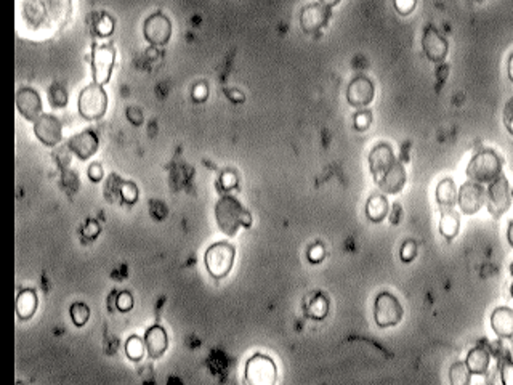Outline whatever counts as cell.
Returning a JSON list of instances; mask_svg holds the SVG:
<instances>
[{
    "label": "cell",
    "mask_w": 513,
    "mask_h": 385,
    "mask_svg": "<svg viewBox=\"0 0 513 385\" xmlns=\"http://www.w3.org/2000/svg\"><path fill=\"white\" fill-rule=\"evenodd\" d=\"M220 185H222V188H223V189H226V191H230V189L236 188V185H238V177H236V175H234L233 172H225V173L222 175V178H220Z\"/></svg>",
    "instance_id": "60d3db41"
},
{
    "label": "cell",
    "mask_w": 513,
    "mask_h": 385,
    "mask_svg": "<svg viewBox=\"0 0 513 385\" xmlns=\"http://www.w3.org/2000/svg\"><path fill=\"white\" fill-rule=\"evenodd\" d=\"M82 232H84V236L93 239L99 234V225L95 222V220H90V222L86 223V227H84Z\"/></svg>",
    "instance_id": "b9f144b4"
},
{
    "label": "cell",
    "mask_w": 513,
    "mask_h": 385,
    "mask_svg": "<svg viewBox=\"0 0 513 385\" xmlns=\"http://www.w3.org/2000/svg\"><path fill=\"white\" fill-rule=\"evenodd\" d=\"M490 363H491V355L486 348H483V347L472 348L470 352H468L467 359H465L468 371H470L472 374H475V376H483V374H486L487 369H490Z\"/></svg>",
    "instance_id": "7402d4cb"
},
{
    "label": "cell",
    "mask_w": 513,
    "mask_h": 385,
    "mask_svg": "<svg viewBox=\"0 0 513 385\" xmlns=\"http://www.w3.org/2000/svg\"><path fill=\"white\" fill-rule=\"evenodd\" d=\"M472 373L468 371L465 363H456L451 366L449 379L452 385H468L470 384Z\"/></svg>",
    "instance_id": "83f0119b"
},
{
    "label": "cell",
    "mask_w": 513,
    "mask_h": 385,
    "mask_svg": "<svg viewBox=\"0 0 513 385\" xmlns=\"http://www.w3.org/2000/svg\"><path fill=\"white\" fill-rule=\"evenodd\" d=\"M513 199V189L505 175H499L494 182H491L486 193L487 211L494 218H499L509 211Z\"/></svg>",
    "instance_id": "8992f818"
},
{
    "label": "cell",
    "mask_w": 513,
    "mask_h": 385,
    "mask_svg": "<svg viewBox=\"0 0 513 385\" xmlns=\"http://www.w3.org/2000/svg\"><path fill=\"white\" fill-rule=\"evenodd\" d=\"M144 39L151 45H166L172 36V23L166 15L154 13L144 21Z\"/></svg>",
    "instance_id": "8fae6325"
},
{
    "label": "cell",
    "mask_w": 513,
    "mask_h": 385,
    "mask_svg": "<svg viewBox=\"0 0 513 385\" xmlns=\"http://www.w3.org/2000/svg\"><path fill=\"white\" fill-rule=\"evenodd\" d=\"M502 173V159L492 149H481L468 162L467 177L476 183H491Z\"/></svg>",
    "instance_id": "3957f363"
},
{
    "label": "cell",
    "mask_w": 513,
    "mask_h": 385,
    "mask_svg": "<svg viewBox=\"0 0 513 385\" xmlns=\"http://www.w3.org/2000/svg\"><path fill=\"white\" fill-rule=\"evenodd\" d=\"M491 328L501 339L513 337V310L509 307L496 308L491 314Z\"/></svg>",
    "instance_id": "44dd1931"
},
{
    "label": "cell",
    "mask_w": 513,
    "mask_h": 385,
    "mask_svg": "<svg viewBox=\"0 0 513 385\" xmlns=\"http://www.w3.org/2000/svg\"><path fill=\"white\" fill-rule=\"evenodd\" d=\"M501 379L505 385H513V361L507 358H501Z\"/></svg>",
    "instance_id": "836d02e7"
},
{
    "label": "cell",
    "mask_w": 513,
    "mask_h": 385,
    "mask_svg": "<svg viewBox=\"0 0 513 385\" xmlns=\"http://www.w3.org/2000/svg\"><path fill=\"white\" fill-rule=\"evenodd\" d=\"M95 28H97V32L101 37L111 36L113 31H114V21H113V18L109 17V15H103V17L99 18L98 21H97V26H95Z\"/></svg>",
    "instance_id": "d6a6232c"
},
{
    "label": "cell",
    "mask_w": 513,
    "mask_h": 385,
    "mask_svg": "<svg viewBox=\"0 0 513 385\" xmlns=\"http://www.w3.org/2000/svg\"><path fill=\"white\" fill-rule=\"evenodd\" d=\"M116 305L121 312H130L133 308V297L130 292H121L116 299Z\"/></svg>",
    "instance_id": "8d00e7d4"
},
{
    "label": "cell",
    "mask_w": 513,
    "mask_h": 385,
    "mask_svg": "<svg viewBox=\"0 0 513 385\" xmlns=\"http://www.w3.org/2000/svg\"><path fill=\"white\" fill-rule=\"evenodd\" d=\"M234 257H236V249L230 243H215L207 249L204 254V263H206L207 272L215 279H223L228 276L233 268Z\"/></svg>",
    "instance_id": "277c9868"
},
{
    "label": "cell",
    "mask_w": 513,
    "mask_h": 385,
    "mask_svg": "<svg viewBox=\"0 0 513 385\" xmlns=\"http://www.w3.org/2000/svg\"><path fill=\"white\" fill-rule=\"evenodd\" d=\"M69 148L71 151L76 154L79 159L86 161V159L92 158L98 149V138L95 137V133L90 132V130H86V132L74 135V137L69 140Z\"/></svg>",
    "instance_id": "d6986e66"
},
{
    "label": "cell",
    "mask_w": 513,
    "mask_h": 385,
    "mask_svg": "<svg viewBox=\"0 0 513 385\" xmlns=\"http://www.w3.org/2000/svg\"><path fill=\"white\" fill-rule=\"evenodd\" d=\"M116 62V50L113 45L93 44L92 48V69L93 81L98 86H104L111 79V73Z\"/></svg>",
    "instance_id": "9c48e42d"
},
{
    "label": "cell",
    "mask_w": 513,
    "mask_h": 385,
    "mask_svg": "<svg viewBox=\"0 0 513 385\" xmlns=\"http://www.w3.org/2000/svg\"><path fill=\"white\" fill-rule=\"evenodd\" d=\"M504 124L509 132L513 135V97L505 103L504 108Z\"/></svg>",
    "instance_id": "ab89813d"
},
{
    "label": "cell",
    "mask_w": 513,
    "mask_h": 385,
    "mask_svg": "<svg viewBox=\"0 0 513 385\" xmlns=\"http://www.w3.org/2000/svg\"><path fill=\"white\" fill-rule=\"evenodd\" d=\"M71 12L72 0H18V13L24 24L39 36L63 28Z\"/></svg>",
    "instance_id": "6da1fadb"
},
{
    "label": "cell",
    "mask_w": 513,
    "mask_h": 385,
    "mask_svg": "<svg viewBox=\"0 0 513 385\" xmlns=\"http://www.w3.org/2000/svg\"><path fill=\"white\" fill-rule=\"evenodd\" d=\"M17 108L28 121H37L42 116V102L36 90L21 88L17 93Z\"/></svg>",
    "instance_id": "e0dca14e"
},
{
    "label": "cell",
    "mask_w": 513,
    "mask_h": 385,
    "mask_svg": "<svg viewBox=\"0 0 513 385\" xmlns=\"http://www.w3.org/2000/svg\"><path fill=\"white\" fill-rule=\"evenodd\" d=\"M510 291H512V297H513V284H512V289H510Z\"/></svg>",
    "instance_id": "f907efd6"
},
{
    "label": "cell",
    "mask_w": 513,
    "mask_h": 385,
    "mask_svg": "<svg viewBox=\"0 0 513 385\" xmlns=\"http://www.w3.org/2000/svg\"><path fill=\"white\" fill-rule=\"evenodd\" d=\"M388 209H390V204H388L387 198L378 193L372 194L366 203V215L374 223H380L387 217Z\"/></svg>",
    "instance_id": "cb8c5ba5"
},
{
    "label": "cell",
    "mask_w": 513,
    "mask_h": 385,
    "mask_svg": "<svg viewBox=\"0 0 513 385\" xmlns=\"http://www.w3.org/2000/svg\"><path fill=\"white\" fill-rule=\"evenodd\" d=\"M215 217L218 227L228 236H234L241 227L249 228L252 225V215L233 196H223L218 199Z\"/></svg>",
    "instance_id": "7a4b0ae2"
},
{
    "label": "cell",
    "mask_w": 513,
    "mask_h": 385,
    "mask_svg": "<svg viewBox=\"0 0 513 385\" xmlns=\"http://www.w3.org/2000/svg\"><path fill=\"white\" fill-rule=\"evenodd\" d=\"M372 122V113L371 111H360L355 116V127L356 130H367Z\"/></svg>",
    "instance_id": "d590c367"
},
{
    "label": "cell",
    "mask_w": 513,
    "mask_h": 385,
    "mask_svg": "<svg viewBox=\"0 0 513 385\" xmlns=\"http://www.w3.org/2000/svg\"><path fill=\"white\" fill-rule=\"evenodd\" d=\"M457 203H459L461 211L465 215L476 214L486 203V191L481 187V183L467 182L461 187L457 193Z\"/></svg>",
    "instance_id": "30bf717a"
},
{
    "label": "cell",
    "mask_w": 513,
    "mask_h": 385,
    "mask_svg": "<svg viewBox=\"0 0 513 385\" xmlns=\"http://www.w3.org/2000/svg\"><path fill=\"white\" fill-rule=\"evenodd\" d=\"M396 12L400 15H409L416 8L417 0H393Z\"/></svg>",
    "instance_id": "74e56055"
},
{
    "label": "cell",
    "mask_w": 513,
    "mask_h": 385,
    "mask_svg": "<svg viewBox=\"0 0 513 385\" xmlns=\"http://www.w3.org/2000/svg\"><path fill=\"white\" fill-rule=\"evenodd\" d=\"M400 256H401V260L405 263L412 262V260H414L416 256H417V244H416V241H412V239H409V241H405V244H403V247H401Z\"/></svg>",
    "instance_id": "e575fe53"
},
{
    "label": "cell",
    "mask_w": 513,
    "mask_h": 385,
    "mask_svg": "<svg viewBox=\"0 0 513 385\" xmlns=\"http://www.w3.org/2000/svg\"><path fill=\"white\" fill-rule=\"evenodd\" d=\"M144 348H146V344H143L140 337L133 336L127 341L126 344V353L127 357L133 359V361H140L144 355Z\"/></svg>",
    "instance_id": "f1b7e54d"
},
{
    "label": "cell",
    "mask_w": 513,
    "mask_h": 385,
    "mask_svg": "<svg viewBox=\"0 0 513 385\" xmlns=\"http://www.w3.org/2000/svg\"><path fill=\"white\" fill-rule=\"evenodd\" d=\"M61 122L52 114H42L37 121H34V132L36 137L46 144V147H57L61 142Z\"/></svg>",
    "instance_id": "7c38bea8"
},
{
    "label": "cell",
    "mask_w": 513,
    "mask_h": 385,
    "mask_svg": "<svg viewBox=\"0 0 513 385\" xmlns=\"http://www.w3.org/2000/svg\"><path fill=\"white\" fill-rule=\"evenodd\" d=\"M325 256H326L325 247H322L321 244H315V246H311L310 251H308V260H310V262H313V263L322 262Z\"/></svg>",
    "instance_id": "f35d334b"
},
{
    "label": "cell",
    "mask_w": 513,
    "mask_h": 385,
    "mask_svg": "<svg viewBox=\"0 0 513 385\" xmlns=\"http://www.w3.org/2000/svg\"><path fill=\"white\" fill-rule=\"evenodd\" d=\"M88 177H90L92 182H101L103 180V167L99 164H92L90 169H88Z\"/></svg>",
    "instance_id": "ee69618b"
},
{
    "label": "cell",
    "mask_w": 513,
    "mask_h": 385,
    "mask_svg": "<svg viewBox=\"0 0 513 385\" xmlns=\"http://www.w3.org/2000/svg\"><path fill=\"white\" fill-rule=\"evenodd\" d=\"M71 318H72V323L76 324L77 328L86 326L88 318H90V308L82 302L74 303L71 307Z\"/></svg>",
    "instance_id": "f546056e"
},
{
    "label": "cell",
    "mask_w": 513,
    "mask_h": 385,
    "mask_svg": "<svg viewBox=\"0 0 513 385\" xmlns=\"http://www.w3.org/2000/svg\"><path fill=\"white\" fill-rule=\"evenodd\" d=\"M507 74H509L510 82L513 84V53L509 57V63H507Z\"/></svg>",
    "instance_id": "bcb514c9"
},
{
    "label": "cell",
    "mask_w": 513,
    "mask_h": 385,
    "mask_svg": "<svg viewBox=\"0 0 513 385\" xmlns=\"http://www.w3.org/2000/svg\"><path fill=\"white\" fill-rule=\"evenodd\" d=\"M225 93L228 95V98H231L233 102H236V103H242L244 100H246L244 98V95L236 92V90H225Z\"/></svg>",
    "instance_id": "f6af8a7d"
},
{
    "label": "cell",
    "mask_w": 513,
    "mask_h": 385,
    "mask_svg": "<svg viewBox=\"0 0 513 385\" xmlns=\"http://www.w3.org/2000/svg\"><path fill=\"white\" fill-rule=\"evenodd\" d=\"M37 310V296L31 289H24L17 299V314L21 319H31Z\"/></svg>",
    "instance_id": "484cf974"
},
{
    "label": "cell",
    "mask_w": 513,
    "mask_h": 385,
    "mask_svg": "<svg viewBox=\"0 0 513 385\" xmlns=\"http://www.w3.org/2000/svg\"><path fill=\"white\" fill-rule=\"evenodd\" d=\"M374 95V84L365 76H358L350 82L347 88V100L351 106L355 108H365L367 104L372 103Z\"/></svg>",
    "instance_id": "9a60e30c"
},
{
    "label": "cell",
    "mask_w": 513,
    "mask_h": 385,
    "mask_svg": "<svg viewBox=\"0 0 513 385\" xmlns=\"http://www.w3.org/2000/svg\"><path fill=\"white\" fill-rule=\"evenodd\" d=\"M207 95H209V88L206 84H197V86L193 88V98L196 100V102H204V100L207 98Z\"/></svg>",
    "instance_id": "7bdbcfd3"
},
{
    "label": "cell",
    "mask_w": 513,
    "mask_h": 385,
    "mask_svg": "<svg viewBox=\"0 0 513 385\" xmlns=\"http://www.w3.org/2000/svg\"><path fill=\"white\" fill-rule=\"evenodd\" d=\"M461 228V217L454 209H445L441 211V220H440V232L447 241L454 239L459 233Z\"/></svg>",
    "instance_id": "d4e9b609"
},
{
    "label": "cell",
    "mask_w": 513,
    "mask_h": 385,
    "mask_svg": "<svg viewBox=\"0 0 513 385\" xmlns=\"http://www.w3.org/2000/svg\"><path fill=\"white\" fill-rule=\"evenodd\" d=\"M121 196L124 203L133 204L138 199V188L132 182H121Z\"/></svg>",
    "instance_id": "1f68e13d"
},
{
    "label": "cell",
    "mask_w": 513,
    "mask_h": 385,
    "mask_svg": "<svg viewBox=\"0 0 513 385\" xmlns=\"http://www.w3.org/2000/svg\"><path fill=\"white\" fill-rule=\"evenodd\" d=\"M320 2L322 5H326V7H333V5H337L340 0H320Z\"/></svg>",
    "instance_id": "c3c4849f"
},
{
    "label": "cell",
    "mask_w": 513,
    "mask_h": 385,
    "mask_svg": "<svg viewBox=\"0 0 513 385\" xmlns=\"http://www.w3.org/2000/svg\"><path fill=\"white\" fill-rule=\"evenodd\" d=\"M331 18V7L322 3H310L302 10L300 26L305 32H316L327 24Z\"/></svg>",
    "instance_id": "4fadbf2b"
},
{
    "label": "cell",
    "mask_w": 513,
    "mask_h": 385,
    "mask_svg": "<svg viewBox=\"0 0 513 385\" xmlns=\"http://www.w3.org/2000/svg\"><path fill=\"white\" fill-rule=\"evenodd\" d=\"M395 162H396L395 153H393V148L390 147V144L380 143L372 149L369 154V167H371L372 177L376 178V183L383 177V175H385V172Z\"/></svg>",
    "instance_id": "2e32d148"
},
{
    "label": "cell",
    "mask_w": 513,
    "mask_h": 385,
    "mask_svg": "<svg viewBox=\"0 0 513 385\" xmlns=\"http://www.w3.org/2000/svg\"><path fill=\"white\" fill-rule=\"evenodd\" d=\"M377 185L382 193H387V194L400 193L406 185V171H405V167H403V164L400 162L393 164V166L385 172V175L378 180Z\"/></svg>",
    "instance_id": "ac0fdd59"
},
{
    "label": "cell",
    "mask_w": 513,
    "mask_h": 385,
    "mask_svg": "<svg viewBox=\"0 0 513 385\" xmlns=\"http://www.w3.org/2000/svg\"><path fill=\"white\" fill-rule=\"evenodd\" d=\"M510 273H512V276H513V262H512V265H510Z\"/></svg>",
    "instance_id": "681fc988"
},
{
    "label": "cell",
    "mask_w": 513,
    "mask_h": 385,
    "mask_svg": "<svg viewBox=\"0 0 513 385\" xmlns=\"http://www.w3.org/2000/svg\"><path fill=\"white\" fill-rule=\"evenodd\" d=\"M476 2H485V0H476Z\"/></svg>",
    "instance_id": "816d5d0a"
},
{
    "label": "cell",
    "mask_w": 513,
    "mask_h": 385,
    "mask_svg": "<svg viewBox=\"0 0 513 385\" xmlns=\"http://www.w3.org/2000/svg\"><path fill=\"white\" fill-rule=\"evenodd\" d=\"M108 109V95L101 86L90 84L79 95V113L88 121H98Z\"/></svg>",
    "instance_id": "5b68a950"
},
{
    "label": "cell",
    "mask_w": 513,
    "mask_h": 385,
    "mask_svg": "<svg viewBox=\"0 0 513 385\" xmlns=\"http://www.w3.org/2000/svg\"><path fill=\"white\" fill-rule=\"evenodd\" d=\"M374 318L378 328L385 329L396 326L403 319V307L393 294L380 292L374 303Z\"/></svg>",
    "instance_id": "52a82bcc"
},
{
    "label": "cell",
    "mask_w": 513,
    "mask_h": 385,
    "mask_svg": "<svg viewBox=\"0 0 513 385\" xmlns=\"http://www.w3.org/2000/svg\"><path fill=\"white\" fill-rule=\"evenodd\" d=\"M278 369L275 361L265 355H253L246 363V382L251 385H275Z\"/></svg>",
    "instance_id": "ba28073f"
},
{
    "label": "cell",
    "mask_w": 513,
    "mask_h": 385,
    "mask_svg": "<svg viewBox=\"0 0 513 385\" xmlns=\"http://www.w3.org/2000/svg\"><path fill=\"white\" fill-rule=\"evenodd\" d=\"M436 203L441 207V211L445 209H452L457 203V189L456 183L452 178H443L436 187Z\"/></svg>",
    "instance_id": "603a6c76"
},
{
    "label": "cell",
    "mask_w": 513,
    "mask_h": 385,
    "mask_svg": "<svg viewBox=\"0 0 513 385\" xmlns=\"http://www.w3.org/2000/svg\"><path fill=\"white\" fill-rule=\"evenodd\" d=\"M144 344H146L149 357L157 359L161 358L168 347V337L166 329L162 326H153L146 331L144 336Z\"/></svg>",
    "instance_id": "ffe728a7"
},
{
    "label": "cell",
    "mask_w": 513,
    "mask_h": 385,
    "mask_svg": "<svg viewBox=\"0 0 513 385\" xmlns=\"http://www.w3.org/2000/svg\"><path fill=\"white\" fill-rule=\"evenodd\" d=\"M305 313L308 318L325 319L329 313V300L325 294H316L308 300Z\"/></svg>",
    "instance_id": "4316f807"
},
{
    "label": "cell",
    "mask_w": 513,
    "mask_h": 385,
    "mask_svg": "<svg viewBox=\"0 0 513 385\" xmlns=\"http://www.w3.org/2000/svg\"><path fill=\"white\" fill-rule=\"evenodd\" d=\"M422 47L427 58L433 63H443L447 57V41L433 26L425 28L422 37Z\"/></svg>",
    "instance_id": "5bb4252c"
},
{
    "label": "cell",
    "mask_w": 513,
    "mask_h": 385,
    "mask_svg": "<svg viewBox=\"0 0 513 385\" xmlns=\"http://www.w3.org/2000/svg\"><path fill=\"white\" fill-rule=\"evenodd\" d=\"M507 239H509L510 246L513 247V222H510L509 228H507Z\"/></svg>",
    "instance_id": "7dc6e473"
},
{
    "label": "cell",
    "mask_w": 513,
    "mask_h": 385,
    "mask_svg": "<svg viewBox=\"0 0 513 385\" xmlns=\"http://www.w3.org/2000/svg\"><path fill=\"white\" fill-rule=\"evenodd\" d=\"M48 100L53 106L64 108L68 104V93L61 86H52L48 92Z\"/></svg>",
    "instance_id": "4dcf8cb0"
}]
</instances>
